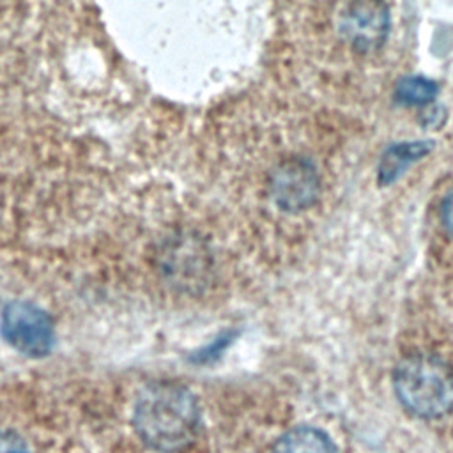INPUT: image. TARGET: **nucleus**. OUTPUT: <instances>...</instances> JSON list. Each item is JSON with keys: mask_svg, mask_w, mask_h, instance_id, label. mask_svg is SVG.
<instances>
[{"mask_svg": "<svg viewBox=\"0 0 453 453\" xmlns=\"http://www.w3.org/2000/svg\"><path fill=\"white\" fill-rule=\"evenodd\" d=\"M133 426L149 448L175 453L189 446L198 432V402L177 382L149 384L134 402Z\"/></svg>", "mask_w": 453, "mask_h": 453, "instance_id": "obj_1", "label": "nucleus"}, {"mask_svg": "<svg viewBox=\"0 0 453 453\" xmlns=\"http://www.w3.org/2000/svg\"><path fill=\"white\" fill-rule=\"evenodd\" d=\"M400 403L414 416L434 419L453 409V373L437 357L409 356L393 375Z\"/></svg>", "mask_w": 453, "mask_h": 453, "instance_id": "obj_2", "label": "nucleus"}, {"mask_svg": "<svg viewBox=\"0 0 453 453\" xmlns=\"http://www.w3.org/2000/svg\"><path fill=\"white\" fill-rule=\"evenodd\" d=\"M0 333L12 349L32 357L46 356L55 343L50 315L28 301H12L4 308Z\"/></svg>", "mask_w": 453, "mask_h": 453, "instance_id": "obj_3", "label": "nucleus"}, {"mask_svg": "<svg viewBox=\"0 0 453 453\" xmlns=\"http://www.w3.org/2000/svg\"><path fill=\"white\" fill-rule=\"evenodd\" d=\"M338 32L354 51L375 53L389 34V9L382 0H347L338 16Z\"/></svg>", "mask_w": 453, "mask_h": 453, "instance_id": "obj_4", "label": "nucleus"}, {"mask_svg": "<svg viewBox=\"0 0 453 453\" xmlns=\"http://www.w3.org/2000/svg\"><path fill=\"white\" fill-rule=\"evenodd\" d=\"M320 189V179L311 161L292 156L276 165L269 179V191L274 203L288 212L310 207Z\"/></svg>", "mask_w": 453, "mask_h": 453, "instance_id": "obj_5", "label": "nucleus"}, {"mask_svg": "<svg viewBox=\"0 0 453 453\" xmlns=\"http://www.w3.org/2000/svg\"><path fill=\"white\" fill-rule=\"evenodd\" d=\"M273 453H336V448L322 430L297 426L278 439Z\"/></svg>", "mask_w": 453, "mask_h": 453, "instance_id": "obj_6", "label": "nucleus"}, {"mask_svg": "<svg viewBox=\"0 0 453 453\" xmlns=\"http://www.w3.org/2000/svg\"><path fill=\"white\" fill-rule=\"evenodd\" d=\"M430 149L432 147L426 142H405L389 147L379 165V180L382 184L393 182L411 163L423 157Z\"/></svg>", "mask_w": 453, "mask_h": 453, "instance_id": "obj_7", "label": "nucleus"}, {"mask_svg": "<svg viewBox=\"0 0 453 453\" xmlns=\"http://www.w3.org/2000/svg\"><path fill=\"white\" fill-rule=\"evenodd\" d=\"M437 85L423 76H405L395 87V99L407 106H423L435 99Z\"/></svg>", "mask_w": 453, "mask_h": 453, "instance_id": "obj_8", "label": "nucleus"}, {"mask_svg": "<svg viewBox=\"0 0 453 453\" xmlns=\"http://www.w3.org/2000/svg\"><path fill=\"white\" fill-rule=\"evenodd\" d=\"M0 453H30V449L14 432H0Z\"/></svg>", "mask_w": 453, "mask_h": 453, "instance_id": "obj_9", "label": "nucleus"}, {"mask_svg": "<svg viewBox=\"0 0 453 453\" xmlns=\"http://www.w3.org/2000/svg\"><path fill=\"white\" fill-rule=\"evenodd\" d=\"M441 221L446 230V234L453 239V191L446 196L441 211Z\"/></svg>", "mask_w": 453, "mask_h": 453, "instance_id": "obj_10", "label": "nucleus"}]
</instances>
